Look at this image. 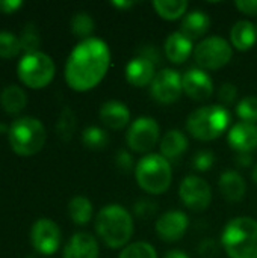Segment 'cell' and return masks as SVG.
Here are the masks:
<instances>
[{
	"instance_id": "cell-39",
	"label": "cell",
	"mask_w": 257,
	"mask_h": 258,
	"mask_svg": "<svg viewBox=\"0 0 257 258\" xmlns=\"http://www.w3.org/2000/svg\"><path fill=\"white\" fill-rule=\"evenodd\" d=\"M235 5L245 15H250V17L257 15V0H238Z\"/></svg>"
},
{
	"instance_id": "cell-42",
	"label": "cell",
	"mask_w": 257,
	"mask_h": 258,
	"mask_svg": "<svg viewBox=\"0 0 257 258\" xmlns=\"http://www.w3.org/2000/svg\"><path fill=\"white\" fill-rule=\"evenodd\" d=\"M236 163H238V166H241V168H248V166H251V163H253V157H251V154H248V153H238V156H236Z\"/></svg>"
},
{
	"instance_id": "cell-18",
	"label": "cell",
	"mask_w": 257,
	"mask_h": 258,
	"mask_svg": "<svg viewBox=\"0 0 257 258\" xmlns=\"http://www.w3.org/2000/svg\"><path fill=\"white\" fill-rule=\"evenodd\" d=\"M98 243L89 233H76L64 248V258H98Z\"/></svg>"
},
{
	"instance_id": "cell-23",
	"label": "cell",
	"mask_w": 257,
	"mask_h": 258,
	"mask_svg": "<svg viewBox=\"0 0 257 258\" xmlns=\"http://www.w3.org/2000/svg\"><path fill=\"white\" fill-rule=\"evenodd\" d=\"M257 39L256 26L248 20H239L230 29V41L232 45L239 51L250 50Z\"/></svg>"
},
{
	"instance_id": "cell-40",
	"label": "cell",
	"mask_w": 257,
	"mask_h": 258,
	"mask_svg": "<svg viewBox=\"0 0 257 258\" xmlns=\"http://www.w3.org/2000/svg\"><path fill=\"white\" fill-rule=\"evenodd\" d=\"M217 249H218V246L214 239H204L198 248V251L203 257H214L217 254Z\"/></svg>"
},
{
	"instance_id": "cell-13",
	"label": "cell",
	"mask_w": 257,
	"mask_h": 258,
	"mask_svg": "<svg viewBox=\"0 0 257 258\" xmlns=\"http://www.w3.org/2000/svg\"><path fill=\"white\" fill-rule=\"evenodd\" d=\"M189 219L180 210H171L161 215L156 221V234L165 243L179 242L188 231Z\"/></svg>"
},
{
	"instance_id": "cell-36",
	"label": "cell",
	"mask_w": 257,
	"mask_h": 258,
	"mask_svg": "<svg viewBox=\"0 0 257 258\" xmlns=\"http://www.w3.org/2000/svg\"><path fill=\"white\" fill-rule=\"evenodd\" d=\"M217 95H218V100L221 101V106L227 107L235 103V100L238 97V88L233 83H223L221 88L218 89Z\"/></svg>"
},
{
	"instance_id": "cell-30",
	"label": "cell",
	"mask_w": 257,
	"mask_h": 258,
	"mask_svg": "<svg viewBox=\"0 0 257 258\" xmlns=\"http://www.w3.org/2000/svg\"><path fill=\"white\" fill-rule=\"evenodd\" d=\"M118 258H158L156 249L147 242H135L123 248Z\"/></svg>"
},
{
	"instance_id": "cell-11",
	"label": "cell",
	"mask_w": 257,
	"mask_h": 258,
	"mask_svg": "<svg viewBox=\"0 0 257 258\" xmlns=\"http://www.w3.org/2000/svg\"><path fill=\"white\" fill-rule=\"evenodd\" d=\"M182 92V76L179 74V71L171 68L161 70L150 85V94L153 100L161 104L176 103L180 98Z\"/></svg>"
},
{
	"instance_id": "cell-26",
	"label": "cell",
	"mask_w": 257,
	"mask_h": 258,
	"mask_svg": "<svg viewBox=\"0 0 257 258\" xmlns=\"http://www.w3.org/2000/svg\"><path fill=\"white\" fill-rule=\"evenodd\" d=\"M68 213L74 224L85 225L92 218V204L85 197H74L68 204Z\"/></svg>"
},
{
	"instance_id": "cell-35",
	"label": "cell",
	"mask_w": 257,
	"mask_h": 258,
	"mask_svg": "<svg viewBox=\"0 0 257 258\" xmlns=\"http://www.w3.org/2000/svg\"><path fill=\"white\" fill-rule=\"evenodd\" d=\"M156 210H158L156 203H153V201H150L147 198L138 200L133 204V213L139 219H150V218H153L156 215Z\"/></svg>"
},
{
	"instance_id": "cell-45",
	"label": "cell",
	"mask_w": 257,
	"mask_h": 258,
	"mask_svg": "<svg viewBox=\"0 0 257 258\" xmlns=\"http://www.w3.org/2000/svg\"><path fill=\"white\" fill-rule=\"evenodd\" d=\"M251 178H253L254 184H257V163H256V166L253 168V171H251Z\"/></svg>"
},
{
	"instance_id": "cell-27",
	"label": "cell",
	"mask_w": 257,
	"mask_h": 258,
	"mask_svg": "<svg viewBox=\"0 0 257 258\" xmlns=\"http://www.w3.org/2000/svg\"><path fill=\"white\" fill-rule=\"evenodd\" d=\"M94 29H95V23L92 17L86 12H77L71 18V32L82 41L92 38L91 35L94 33Z\"/></svg>"
},
{
	"instance_id": "cell-28",
	"label": "cell",
	"mask_w": 257,
	"mask_h": 258,
	"mask_svg": "<svg viewBox=\"0 0 257 258\" xmlns=\"http://www.w3.org/2000/svg\"><path fill=\"white\" fill-rule=\"evenodd\" d=\"M82 142L89 150H103L109 144V135L103 128L91 125L83 130Z\"/></svg>"
},
{
	"instance_id": "cell-33",
	"label": "cell",
	"mask_w": 257,
	"mask_h": 258,
	"mask_svg": "<svg viewBox=\"0 0 257 258\" xmlns=\"http://www.w3.org/2000/svg\"><path fill=\"white\" fill-rule=\"evenodd\" d=\"M20 45H21V50L26 51V54L38 51L39 32H38V29H36V26L33 23H27L24 26V29L21 32V36H20Z\"/></svg>"
},
{
	"instance_id": "cell-5",
	"label": "cell",
	"mask_w": 257,
	"mask_h": 258,
	"mask_svg": "<svg viewBox=\"0 0 257 258\" xmlns=\"http://www.w3.org/2000/svg\"><path fill=\"white\" fill-rule=\"evenodd\" d=\"M138 186L147 194H165L173 181V171L170 162L161 154L144 156L135 168Z\"/></svg>"
},
{
	"instance_id": "cell-34",
	"label": "cell",
	"mask_w": 257,
	"mask_h": 258,
	"mask_svg": "<svg viewBox=\"0 0 257 258\" xmlns=\"http://www.w3.org/2000/svg\"><path fill=\"white\" fill-rule=\"evenodd\" d=\"M215 163V154L209 150H201L198 151L194 159H192V166L198 171V172H208L212 169Z\"/></svg>"
},
{
	"instance_id": "cell-29",
	"label": "cell",
	"mask_w": 257,
	"mask_h": 258,
	"mask_svg": "<svg viewBox=\"0 0 257 258\" xmlns=\"http://www.w3.org/2000/svg\"><path fill=\"white\" fill-rule=\"evenodd\" d=\"M76 113L70 109V107H64L59 119L56 122V133L58 136L64 141L68 142L73 138V133L76 130Z\"/></svg>"
},
{
	"instance_id": "cell-7",
	"label": "cell",
	"mask_w": 257,
	"mask_h": 258,
	"mask_svg": "<svg viewBox=\"0 0 257 258\" xmlns=\"http://www.w3.org/2000/svg\"><path fill=\"white\" fill-rule=\"evenodd\" d=\"M55 71L56 68L53 59L42 51L24 54L17 67L20 80L32 89L47 86L53 80Z\"/></svg>"
},
{
	"instance_id": "cell-9",
	"label": "cell",
	"mask_w": 257,
	"mask_h": 258,
	"mask_svg": "<svg viewBox=\"0 0 257 258\" xmlns=\"http://www.w3.org/2000/svg\"><path fill=\"white\" fill-rule=\"evenodd\" d=\"M159 135H161V127L155 118L139 116L130 124L126 133V142L133 153L145 154L156 147L159 141Z\"/></svg>"
},
{
	"instance_id": "cell-14",
	"label": "cell",
	"mask_w": 257,
	"mask_h": 258,
	"mask_svg": "<svg viewBox=\"0 0 257 258\" xmlns=\"http://www.w3.org/2000/svg\"><path fill=\"white\" fill-rule=\"evenodd\" d=\"M183 92L194 101H206L214 95V82L211 76L200 68H191L182 76Z\"/></svg>"
},
{
	"instance_id": "cell-41",
	"label": "cell",
	"mask_w": 257,
	"mask_h": 258,
	"mask_svg": "<svg viewBox=\"0 0 257 258\" xmlns=\"http://www.w3.org/2000/svg\"><path fill=\"white\" fill-rule=\"evenodd\" d=\"M23 2L21 0H0V11L5 14H12L18 8H21Z\"/></svg>"
},
{
	"instance_id": "cell-2",
	"label": "cell",
	"mask_w": 257,
	"mask_h": 258,
	"mask_svg": "<svg viewBox=\"0 0 257 258\" xmlns=\"http://www.w3.org/2000/svg\"><path fill=\"white\" fill-rule=\"evenodd\" d=\"M95 233L108 248H126L133 236V218L123 206L108 204L95 218Z\"/></svg>"
},
{
	"instance_id": "cell-46",
	"label": "cell",
	"mask_w": 257,
	"mask_h": 258,
	"mask_svg": "<svg viewBox=\"0 0 257 258\" xmlns=\"http://www.w3.org/2000/svg\"><path fill=\"white\" fill-rule=\"evenodd\" d=\"M256 33H257V24H256Z\"/></svg>"
},
{
	"instance_id": "cell-24",
	"label": "cell",
	"mask_w": 257,
	"mask_h": 258,
	"mask_svg": "<svg viewBox=\"0 0 257 258\" xmlns=\"http://www.w3.org/2000/svg\"><path fill=\"white\" fill-rule=\"evenodd\" d=\"M0 103H2V107L8 113H18L26 107L27 95L20 86L9 85L0 94Z\"/></svg>"
},
{
	"instance_id": "cell-38",
	"label": "cell",
	"mask_w": 257,
	"mask_h": 258,
	"mask_svg": "<svg viewBox=\"0 0 257 258\" xmlns=\"http://www.w3.org/2000/svg\"><path fill=\"white\" fill-rule=\"evenodd\" d=\"M138 56H142V57L148 59V60L153 62L155 65L162 63V53H161V50H159L156 45H153V44H145V45H142V47L139 48V51H138Z\"/></svg>"
},
{
	"instance_id": "cell-17",
	"label": "cell",
	"mask_w": 257,
	"mask_h": 258,
	"mask_svg": "<svg viewBox=\"0 0 257 258\" xmlns=\"http://www.w3.org/2000/svg\"><path fill=\"white\" fill-rule=\"evenodd\" d=\"M98 118L105 127L118 132V130H123L129 124L130 110L124 103L117 101V100H109L101 104Z\"/></svg>"
},
{
	"instance_id": "cell-44",
	"label": "cell",
	"mask_w": 257,
	"mask_h": 258,
	"mask_svg": "<svg viewBox=\"0 0 257 258\" xmlns=\"http://www.w3.org/2000/svg\"><path fill=\"white\" fill-rule=\"evenodd\" d=\"M112 5L120 8V9H129L135 5V2H112Z\"/></svg>"
},
{
	"instance_id": "cell-15",
	"label": "cell",
	"mask_w": 257,
	"mask_h": 258,
	"mask_svg": "<svg viewBox=\"0 0 257 258\" xmlns=\"http://www.w3.org/2000/svg\"><path fill=\"white\" fill-rule=\"evenodd\" d=\"M227 142L238 153L251 154L257 150V125L248 122H236L229 128Z\"/></svg>"
},
{
	"instance_id": "cell-22",
	"label": "cell",
	"mask_w": 257,
	"mask_h": 258,
	"mask_svg": "<svg viewBox=\"0 0 257 258\" xmlns=\"http://www.w3.org/2000/svg\"><path fill=\"white\" fill-rule=\"evenodd\" d=\"M188 145H189V142H188V138L183 132L177 130V128L168 130L162 136L161 144H159L161 156H164L168 162L177 160L182 154L186 153Z\"/></svg>"
},
{
	"instance_id": "cell-25",
	"label": "cell",
	"mask_w": 257,
	"mask_h": 258,
	"mask_svg": "<svg viewBox=\"0 0 257 258\" xmlns=\"http://www.w3.org/2000/svg\"><path fill=\"white\" fill-rule=\"evenodd\" d=\"M153 8L159 17L164 20H179L186 15L188 2L186 0H155Z\"/></svg>"
},
{
	"instance_id": "cell-32",
	"label": "cell",
	"mask_w": 257,
	"mask_h": 258,
	"mask_svg": "<svg viewBox=\"0 0 257 258\" xmlns=\"http://www.w3.org/2000/svg\"><path fill=\"white\" fill-rule=\"evenodd\" d=\"M20 38H17L12 32L0 30V57H15L20 53Z\"/></svg>"
},
{
	"instance_id": "cell-6",
	"label": "cell",
	"mask_w": 257,
	"mask_h": 258,
	"mask_svg": "<svg viewBox=\"0 0 257 258\" xmlns=\"http://www.w3.org/2000/svg\"><path fill=\"white\" fill-rule=\"evenodd\" d=\"M45 128L42 122L33 116L15 119L9 127V144L20 156L36 154L45 144Z\"/></svg>"
},
{
	"instance_id": "cell-4",
	"label": "cell",
	"mask_w": 257,
	"mask_h": 258,
	"mask_svg": "<svg viewBox=\"0 0 257 258\" xmlns=\"http://www.w3.org/2000/svg\"><path fill=\"white\" fill-rule=\"evenodd\" d=\"M232 115L221 104L203 106L189 113L186 118L188 133L198 141H214L220 138L230 125Z\"/></svg>"
},
{
	"instance_id": "cell-10",
	"label": "cell",
	"mask_w": 257,
	"mask_h": 258,
	"mask_svg": "<svg viewBox=\"0 0 257 258\" xmlns=\"http://www.w3.org/2000/svg\"><path fill=\"white\" fill-rule=\"evenodd\" d=\"M179 197L189 210L204 212L212 203V189L204 178L186 175L179 186Z\"/></svg>"
},
{
	"instance_id": "cell-3",
	"label": "cell",
	"mask_w": 257,
	"mask_h": 258,
	"mask_svg": "<svg viewBox=\"0 0 257 258\" xmlns=\"http://www.w3.org/2000/svg\"><path fill=\"white\" fill-rule=\"evenodd\" d=\"M221 245L229 258H257V221L239 216L227 222Z\"/></svg>"
},
{
	"instance_id": "cell-12",
	"label": "cell",
	"mask_w": 257,
	"mask_h": 258,
	"mask_svg": "<svg viewBox=\"0 0 257 258\" xmlns=\"http://www.w3.org/2000/svg\"><path fill=\"white\" fill-rule=\"evenodd\" d=\"M61 230L50 219H38L30 230V242L33 248L44 255H52L61 245Z\"/></svg>"
},
{
	"instance_id": "cell-43",
	"label": "cell",
	"mask_w": 257,
	"mask_h": 258,
	"mask_svg": "<svg viewBox=\"0 0 257 258\" xmlns=\"http://www.w3.org/2000/svg\"><path fill=\"white\" fill-rule=\"evenodd\" d=\"M164 258H189L188 257V254L185 252V251H182V249H173V251H168Z\"/></svg>"
},
{
	"instance_id": "cell-21",
	"label": "cell",
	"mask_w": 257,
	"mask_h": 258,
	"mask_svg": "<svg viewBox=\"0 0 257 258\" xmlns=\"http://www.w3.org/2000/svg\"><path fill=\"white\" fill-rule=\"evenodd\" d=\"M209 27H211L209 15L201 9H194L191 12H186V15L183 17L179 32H182L191 41H194L204 36Z\"/></svg>"
},
{
	"instance_id": "cell-19",
	"label": "cell",
	"mask_w": 257,
	"mask_h": 258,
	"mask_svg": "<svg viewBox=\"0 0 257 258\" xmlns=\"http://www.w3.org/2000/svg\"><path fill=\"white\" fill-rule=\"evenodd\" d=\"M218 187L221 195L230 203H239L245 198L247 184L244 177L233 169H227L220 175Z\"/></svg>"
},
{
	"instance_id": "cell-16",
	"label": "cell",
	"mask_w": 257,
	"mask_h": 258,
	"mask_svg": "<svg viewBox=\"0 0 257 258\" xmlns=\"http://www.w3.org/2000/svg\"><path fill=\"white\" fill-rule=\"evenodd\" d=\"M156 74V65L142 56H135L126 67V80L135 88H145L151 85Z\"/></svg>"
},
{
	"instance_id": "cell-31",
	"label": "cell",
	"mask_w": 257,
	"mask_h": 258,
	"mask_svg": "<svg viewBox=\"0 0 257 258\" xmlns=\"http://www.w3.org/2000/svg\"><path fill=\"white\" fill-rule=\"evenodd\" d=\"M236 115L242 122L256 124L257 122V97L248 95L242 98L236 106Z\"/></svg>"
},
{
	"instance_id": "cell-8",
	"label": "cell",
	"mask_w": 257,
	"mask_h": 258,
	"mask_svg": "<svg viewBox=\"0 0 257 258\" xmlns=\"http://www.w3.org/2000/svg\"><path fill=\"white\" fill-rule=\"evenodd\" d=\"M233 57V48L221 36H209L194 48V60L200 70H220Z\"/></svg>"
},
{
	"instance_id": "cell-20",
	"label": "cell",
	"mask_w": 257,
	"mask_h": 258,
	"mask_svg": "<svg viewBox=\"0 0 257 258\" xmlns=\"http://www.w3.org/2000/svg\"><path fill=\"white\" fill-rule=\"evenodd\" d=\"M192 50H194L192 41L189 38H186L179 30L170 33L167 41H165V45H164V51H165L167 59L176 65H180L185 60H188Z\"/></svg>"
},
{
	"instance_id": "cell-37",
	"label": "cell",
	"mask_w": 257,
	"mask_h": 258,
	"mask_svg": "<svg viewBox=\"0 0 257 258\" xmlns=\"http://www.w3.org/2000/svg\"><path fill=\"white\" fill-rule=\"evenodd\" d=\"M115 165L123 174H129L136 168L132 154L129 151H126V150H118V153L115 156Z\"/></svg>"
},
{
	"instance_id": "cell-1",
	"label": "cell",
	"mask_w": 257,
	"mask_h": 258,
	"mask_svg": "<svg viewBox=\"0 0 257 258\" xmlns=\"http://www.w3.org/2000/svg\"><path fill=\"white\" fill-rule=\"evenodd\" d=\"M111 65V51L105 41L88 38L80 41L65 63V80L74 91L83 92L95 88Z\"/></svg>"
}]
</instances>
